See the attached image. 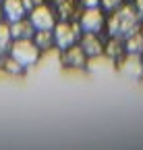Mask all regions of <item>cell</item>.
<instances>
[{
	"instance_id": "1",
	"label": "cell",
	"mask_w": 143,
	"mask_h": 150,
	"mask_svg": "<svg viewBox=\"0 0 143 150\" xmlns=\"http://www.w3.org/2000/svg\"><path fill=\"white\" fill-rule=\"evenodd\" d=\"M108 29L112 38H127L139 29V13L133 6H118L116 13L110 17Z\"/></svg>"
},
{
	"instance_id": "2",
	"label": "cell",
	"mask_w": 143,
	"mask_h": 150,
	"mask_svg": "<svg viewBox=\"0 0 143 150\" xmlns=\"http://www.w3.org/2000/svg\"><path fill=\"white\" fill-rule=\"evenodd\" d=\"M10 59H15L21 67H29L40 59V48L31 38H21L10 46Z\"/></svg>"
},
{
	"instance_id": "3",
	"label": "cell",
	"mask_w": 143,
	"mask_h": 150,
	"mask_svg": "<svg viewBox=\"0 0 143 150\" xmlns=\"http://www.w3.org/2000/svg\"><path fill=\"white\" fill-rule=\"evenodd\" d=\"M77 35H79L77 25H70V23L62 21V23H58L56 29H54V42L58 44V48L66 50V48H70V46L75 44Z\"/></svg>"
},
{
	"instance_id": "4",
	"label": "cell",
	"mask_w": 143,
	"mask_h": 150,
	"mask_svg": "<svg viewBox=\"0 0 143 150\" xmlns=\"http://www.w3.org/2000/svg\"><path fill=\"white\" fill-rule=\"evenodd\" d=\"M29 21L35 29H52L54 27V13L44 4H38V6L31 8Z\"/></svg>"
},
{
	"instance_id": "5",
	"label": "cell",
	"mask_w": 143,
	"mask_h": 150,
	"mask_svg": "<svg viewBox=\"0 0 143 150\" xmlns=\"http://www.w3.org/2000/svg\"><path fill=\"white\" fill-rule=\"evenodd\" d=\"M104 25V15L100 13L98 6H91V8H87L81 17V29L83 31H93L98 33Z\"/></svg>"
},
{
	"instance_id": "6",
	"label": "cell",
	"mask_w": 143,
	"mask_h": 150,
	"mask_svg": "<svg viewBox=\"0 0 143 150\" xmlns=\"http://www.w3.org/2000/svg\"><path fill=\"white\" fill-rule=\"evenodd\" d=\"M81 48H83L85 54H89V56H98V54H102L104 44L100 42V38H98L93 31H85L83 40H81Z\"/></svg>"
},
{
	"instance_id": "7",
	"label": "cell",
	"mask_w": 143,
	"mask_h": 150,
	"mask_svg": "<svg viewBox=\"0 0 143 150\" xmlns=\"http://www.w3.org/2000/svg\"><path fill=\"white\" fill-rule=\"evenodd\" d=\"M2 13L10 19V21H19V19H23V15L27 13V6H25L23 0H4Z\"/></svg>"
},
{
	"instance_id": "8",
	"label": "cell",
	"mask_w": 143,
	"mask_h": 150,
	"mask_svg": "<svg viewBox=\"0 0 143 150\" xmlns=\"http://www.w3.org/2000/svg\"><path fill=\"white\" fill-rule=\"evenodd\" d=\"M143 71V61H139V56L137 54H131L122 61V73L124 75H129V77H139Z\"/></svg>"
},
{
	"instance_id": "9",
	"label": "cell",
	"mask_w": 143,
	"mask_h": 150,
	"mask_svg": "<svg viewBox=\"0 0 143 150\" xmlns=\"http://www.w3.org/2000/svg\"><path fill=\"white\" fill-rule=\"evenodd\" d=\"M64 63L70 65V67H83V65H85V50L79 48V46H70V48H66Z\"/></svg>"
},
{
	"instance_id": "10",
	"label": "cell",
	"mask_w": 143,
	"mask_h": 150,
	"mask_svg": "<svg viewBox=\"0 0 143 150\" xmlns=\"http://www.w3.org/2000/svg\"><path fill=\"white\" fill-rule=\"evenodd\" d=\"M31 33H33L31 21H23V19H19V21H13L10 35L15 38V40H21V38H31Z\"/></svg>"
},
{
	"instance_id": "11",
	"label": "cell",
	"mask_w": 143,
	"mask_h": 150,
	"mask_svg": "<svg viewBox=\"0 0 143 150\" xmlns=\"http://www.w3.org/2000/svg\"><path fill=\"white\" fill-rule=\"evenodd\" d=\"M127 52H131V54H139V52H143V35H141V31H133L131 35H127Z\"/></svg>"
},
{
	"instance_id": "12",
	"label": "cell",
	"mask_w": 143,
	"mask_h": 150,
	"mask_svg": "<svg viewBox=\"0 0 143 150\" xmlns=\"http://www.w3.org/2000/svg\"><path fill=\"white\" fill-rule=\"evenodd\" d=\"M33 42H35V46H38L40 50L50 48V44H52V33H50V29H38V33L33 35Z\"/></svg>"
},
{
	"instance_id": "13",
	"label": "cell",
	"mask_w": 143,
	"mask_h": 150,
	"mask_svg": "<svg viewBox=\"0 0 143 150\" xmlns=\"http://www.w3.org/2000/svg\"><path fill=\"white\" fill-rule=\"evenodd\" d=\"M10 27H6V25H2L0 23V54H4L6 52V48L10 46Z\"/></svg>"
},
{
	"instance_id": "14",
	"label": "cell",
	"mask_w": 143,
	"mask_h": 150,
	"mask_svg": "<svg viewBox=\"0 0 143 150\" xmlns=\"http://www.w3.org/2000/svg\"><path fill=\"white\" fill-rule=\"evenodd\" d=\"M4 69H6L8 73H15V75H17V73H21V65L17 63L15 59H8V61L4 63Z\"/></svg>"
},
{
	"instance_id": "15",
	"label": "cell",
	"mask_w": 143,
	"mask_h": 150,
	"mask_svg": "<svg viewBox=\"0 0 143 150\" xmlns=\"http://www.w3.org/2000/svg\"><path fill=\"white\" fill-rule=\"evenodd\" d=\"M120 2H122V0H102V4H104L106 11H116L120 6Z\"/></svg>"
},
{
	"instance_id": "16",
	"label": "cell",
	"mask_w": 143,
	"mask_h": 150,
	"mask_svg": "<svg viewBox=\"0 0 143 150\" xmlns=\"http://www.w3.org/2000/svg\"><path fill=\"white\" fill-rule=\"evenodd\" d=\"M23 2H25V6H27V11H31L33 6H38V4L42 2V0H23Z\"/></svg>"
},
{
	"instance_id": "17",
	"label": "cell",
	"mask_w": 143,
	"mask_h": 150,
	"mask_svg": "<svg viewBox=\"0 0 143 150\" xmlns=\"http://www.w3.org/2000/svg\"><path fill=\"white\" fill-rule=\"evenodd\" d=\"M102 2V0H83V4L87 6V8H91V6H98Z\"/></svg>"
},
{
	"instance_id": "18",
	"label": "cell",
	"mask_w": 143,
	"mask_h": 150,
	"mask_svg": "<svg viewBox=\"0 0 143 150\" xmlns=\"http://www.w3.org/2000/svg\"><path fill=\"white\" fill-rule=\"evenodd\" d=\"M137 11L139 15H143V0H137Z\"/></svg>"
},
{
	"instance_id": "19",
	"label": "cell",
	"mask_w": 143,
	"mask_h": 150,
	"mask_svg": "<svg viewBox=\"0 0 143 150\" xmlns=\"http://www.w3.org/2000/svg\"><path fill=\"white\" fill-rule=\"evenodd\" d=\"M0 23H2V8H0Z\"/></svg>"
},
{
	"instance_id": "20",
	"label": "cell",
	"mask_w": 143,
	"mask_h": 150,
	"mask_svg": "<svg viewBox=\"0 0 143 150\" xmlns=\"http://www.w3.org/2000/svg\"><path fill=\"white\" fill-rule=\"evenodd\" d=\"M141 29H143V27H141ZM141 35H143V31H141Z\"/></svg>"
},
{
	"instance_id": "21",
	"label": "cell",
	"mask_w": 143,
	"mask_h": 150,
	"mask_svg": "<svg viewBox=\"0 0 143 150\" xmlns=\"http://www.w3.org/2000/svg\"><path fill=\"white\" fill-rule=\"evenodd\" d=\"M58 2H60V0H58Z\"/></svg>"
}]
</instances>
